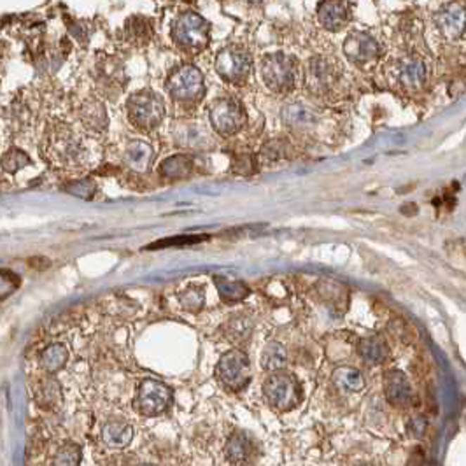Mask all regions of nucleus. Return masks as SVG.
Returning a JSON list of instances; mask_svg holds the SVG:
<instances>
[{
  "mask_svg": "<svg viewBox=\"0 0 466 466\" xmlns=\"http://www.w3.org/2000/svg\"><path fill=\"white\" fill-rule=\"evenodd\" d=\"M42 155L65 170L88 169L93 162V151L86 138L69 124H55L46 131Z\"/></svg>",
  "mask_w": 466,
  "mask_h": 466,
  "instance_id": "1",
  "label": "nucleus"
},
{
  "mask_svg": "<svg viewBox=\"0 0 466 466\" xmlns=\"http://www.w3.org/2000/svg\"><path fill=\"white\" fill-rule=\"evenodd\" d=\"M263 396L266 403L279 412L293 410L304 396L300 380L287 370H273L263 382Z\"/></svg>",
  "mask_w": 466,
  "mask_h": 466,
  "instance_id": "2",
  "label": "nucleus"
},
{
  "mask_svg": "<svg viewBox=\"0 0 466 466\" xmlns=\"http://www.w3.org/2000/svg\"><path fill=\"white\" fill-rule=\"evenodd\" d=\"M128 119L142 131H153L162 124L165 116V105L158 93L151 90H141L131 95L127 102Z\"/></svg>",
  "mask_w": 466,
  "mask_h": 466,
  "instance_id": "3",
  "label": "nucleus"
},
{
  "mask_svg": "<svg viewBox=\"0 0 466 466\" xmlns=\"http://www.w3.org/2000/svg\"><path fill=\"white\" fill-rule=\"evenodd\" d=\"M170 98L181 105H195L205 93L204 74L193 65H184L170 76L167 83Z\"/></svg>",
  "mask_w": 466,
  "mask_h": 466,
  "instance_id": "4",
  "label": "nucleus"
},
{
  "mask_svg": "<svg viewBox=\"0 0 466 466\" xmlns=\"http://www.w3.org/2000/svg\"><path fill=\"white\" fill-rule=\"evenodd\" d=\"M261 77L276 93H290L297 81V63L286 53H270L261 60Z\"/></svg>",
  "mask_w": 466,
  "mask_h": 466,
  "instance_id": "5",
  "label": "nucleus"
},
{
  "mask_svg": "<svg viewBox=\"0 0 466 466\" xmlns=\"http://www.w3.org/2000/svg\"><path fill=\"white\" fill-rule=\"evenodd\" d=\"M172 39L184 51L198 53L209 44V25L197 13H181L172 25Z\"/></svg>",
  "mask_w": 466,
  "mask_h": 466,
  "instance_id": "6",
  "label": "nucleus"
},
{
  "mask_svg": "<svg viewBox=\"0 0 466 466\" xmlns=\"http://www.w3.org/2000/svg\"><path fill=\"white\" fill-rule=\"evenodd\" d=\"M216 377L230 393L244 389L251 379V363L247 354L240 349L226 351L216 365Z\"/></svg>",
  "mask_w": 466,
  "mask_h": 466,
  "instance_id": "7",
  "label": "nucleus"
},
{
  "mask_svg": "<svg viewBox=\"0 0 466 466\" xmlns=\"http://www.w3.org/2000/svg\"><path fill=\"white\" fill-rule=\"evenodd\" d=\"M340 77H342L340 65L337 60L328 58V56H316L304 70L305 88L318 97L328 95L339 84Z\"/></svg>",
  "mask_w": 466,
  "mask_h": 466,
  "instance_id": "8",
  "label": "nucleus"
},
{
  "mask_svg": "<svg viewBox=\"0 0 466 466\" xmlns=\"http://www.w3.org/2000/svg\"><path fill=\"white\" fill-rule=\"evenodd\" d=\"M212 128L218 131L221 137H232L238 134L245 124V109L235 97H221L212 102L211 111H209Z\"/></svg>",
  "mask_w": 466,
  "mask_h": 466,
  "instance_id": "9",
  "label": "nucleus"
},
{
  "mask_svg": "<svg viewBox=\"0 0 466 466\" xmlns=\"http://www.w3.org/2000/svg\"><path fill=\"white\" fill-rule=\"evenodd\" d=\"M170 403H172V391L167 384L156 379H144L138 384L134 407L141 415L156 418L163 414Z\"/></svg>",
  "mask_w": 466,
  "mask_h": 466,
  "instance_id": "10",
  "label": "nucleus"
},
{
  "mask_svg": "<svg viewBox=\"0 0 466 466\" xmlns=\"http://www.w3.org/2000/svg\"><path fill=\"white\" fill-rule=\"evenodd\" d=\"M251 67V56L244 48H238V46H230V48L223 49L216 58V72L223 81L235 84V86H242L247 83Z\"/></svg>",
  "mask_w": 466,
  "mask_h": 466,
  "instance_id": "11",
  "label": "nucleus"
},
{
  "mask_svg": "<svg viewBox=\"0 0 466 466\" xmlns=\"http://www.w3.org/2000/svg\"><path fill=\"white\" fill-rule=\"evenodd\" d=\"M344 55L352 63H368L373 62L380 55L379 42L366 32H352L344 42Z\"/></svg>",
  "mask_w": 466,
  "mask_h": 466,
  "instance_id": "12",
  "label": "nucleus"
},
{
  "mask_svg": "<svg viewBox=\"0 0 466 466\" xmlns=\"http://www.w3.org/2000/svg\"><path fill=\"white\" fill-rule=\"evenodd\" d=\"M435 23L447 41H460L465 34V7L460 2L446 4L435 14Z\"/></svg>",
  "mask_w": 466,
  "mask_h": 466,
  "instance_id": "13",
  "label": "nucleus"
},
{
  "mask_svg": "<svg viewBox=\"0 0 466 466\" xmlns=\"http://www.w3.org/2000/svg\"><path fill=\"white\" fill-rule=\"evenodd\" d=\"M384 391H386V398L391 405L394 407L405 408L412 403V387L408 382L407 375L400 370H389L384 373Z\"/></svg>",
  "mask_w": 466,
  "mask_h": 466,
  "instance_id": "14",
  "label": "nucleus"
},
{
  "mask_svg": "<svg viewBox=\"0 0 466 466\" xmlns=\"http://www.w3.org/2000/svg\"><path fill=\"white\" fill-rule=\"evenodd\" d=\"M174 138L179 145L190 149H202L211 144L207 128L198 121H179L174 128Z\"/></svg>",
  "mask_w": 466,
  "mask_h": 466,
  "instance_id": "15",
  "label": "nucleus"
},
{
  "mask_svg": "<svg viewBox=\"0 0 466 466\" xmlns=\"http://www.w3.org/2000/svg\"><path fill=\"white\" fill-rule=\"evenodd\" d=\"M426 76H428V67L418 56H407L396 67V77L400 84L410 90L421 88L426 83Z\"/></svg>",
  "mask_w": 466,
  "mask_h": 466,
  "instance_id": "16",
  "label": "nucleus"
},
{
  "mask_svg": "<svg viewBox=\"0 0 466 466\" xmlns=\"http://www.w3.org/2000/svg\"><path fill=\"white\" fill-rule=\"evenodd\" d=\"M318 20L328 30H340L349 20V6L346 0H323L318 7Z\"/></svg>",
  "mask_w": 466,
  "mask_h": 466,
  "instance_id": "17",
  "label": "nucleus"
},
{
  "mask_svg": "<svg viewBox=\"0 0 466 466\" xmlns=\"http://www.w3.org/2000/svg\"><path fill=\"white\" fill-rule=\"evenodd\" d=\"M153 148L149 142L142 141V138H131L127 142L123 149V162L124 165L130 167L135 172H144L149 169L153 162Z\"/></svg>",
  "mask_w": 466,
  "mask_h": 466,
  "instance_id": "18",
  "label": "nucleus"
},
{
  "mask_svg": "<svg viewBox=\"0 0 466 466\" xmlns=\"http://www.w3.org/2000/svg\"><path fill=\"white\" fill-rule=\"evenodd\" d=\"M318 112L314 109H311L309 105L300 104V102H295L284 108V123L290 128L298 131H309L316 130L318 127Z\"/></svg>",
  "mask_w": 466,
  "mask_h": 466,
  "instance_id": "19",
  "label": "nucleus"
},
{
  "mask_svg": "<svg viewBox=\"0 0 466 466\" xmlns=\"http://www.w3.org/2000/svg\"><path fill=\"white\" fill-rule=\"evenodd\" d=\"M252 456V442L244 432H235L225 444V458L230 465L244 466Z\"/></svg>",
  "mask_w": 466,
  "mask_h": 466,
  "instance_id": "20",
  "label": "nucleus"
},
{
  "mask_svg": "<svg viewBox=\"0 0 466 466\" xmlns=\"http://www.w3.org/2000/svg\"><path fill=\"white\" fill-rule=\"evenodd\" d=\"M131 439H134V428L128 422L112 419V421L105 422L102 428V440L111 449H124L130 446Z\"/></svg>",
  "mask_w": 466,
  "mask_h": 466,
  "instance_id": "21",
  "label": "nucleus"
},
{
  "mask_svg": "<svg viewBox=\"0 0 466 466\" xmlns=\"http://www.w3.org/2000/svg\"><path fill=\"white\" fill-rule=\"evenodd\" d=\"M358 354L361 356V359L366 365H380V363H384L387 359L389 347H387L386 340H384L382 337L372 335L359 340Z\"/></svg>",
  "mask_w": 466,
  "mask_h": 466,
  "instance_id": "22",
  "label": "nucleus"
},
{
  "mask_svg": "<svg viewBox=\"0 0 466 466\" xmlns=\"http://www.w3.org/2000/svg\"><path fill=\"white\" fill-rule=\"evenodd\" d=\"M81 123L91 131H102L108 128V112L101 101H88L81 105Z\"/></svg>",
  "mask_w": 466,
  "mask_h": 466,
  "instance_id": "23",
  "label": "nucleus"
},
{
  "mask_svg": "<svg viewBox=\"0 0 466 466\" xmlns=\"http://www.w3.org/2000/svg\"><path fill=\"white\" fill-rule=\"evenodd\" d=\"M252 333V321L249 316L238 314L233 316L230 321L223 325V335L228 342L233 344H245Z\"/></svg>",
  "mask_w": 466,
  "mask_h": 466,
  "instance_id": "24",
  "label": "nucleus"
},
{
  "mask_svg": "<svg viewBox=\"0 0 466 466\" xmlns=\"http://www.w3.org/2000/svg\"><path fill=\"white\" fill-rule=\"evenodd\" d=\"M216 287H218V293L226 304H237L242 302L249 295V287L245 286V283L242 280H233L230 277L218 276L214 277Z\"/></svg>",
  "mask_w": 466,
  "mask_h": 466,
  "instance_id": "25",
  "label": "nucleus"
},
{
  "mask_svg": "<svg viewBox=\"0 0 466 466\" xmlns=\"http://www.w3.org/2000/svg\"><path fill=\"white\" fill-rule=\"evenodd\" d=\"M191 169H193V162H191L190 156L176 155L170 156V158H167L165 162L162 163V167H160V174H162L165 179L177 181L190 176Z\"/></svg>",
  "mask_w": 466,
  "mask_h": 466,
  "instance_id": "26",
  "label": "nucleus"
},
{
  "mask_svg": "<svg viewBox=\"0 0 466 466\" xmlns=\"http://www.w3.org/2000/svg\"><path fill=\"white\" fill-rule=\"evenodd\" d=\"M287 363V352L284 349L283 344L273 342L270 340L268 344L265 346L261 354V366L268 372H273V370H280L284 368Z\"/></svg>",
  "mask_w": 466,
  "mask_h": 466,
  "instance_id": "27",
  "label": "nucleus"
},
{
  "mask_svg": "<svg viewBox=\"0 0 466 466\" xmlns=\"http://www.w3.org/2000/svg\"><path fill=\"white\" fill-rule=\"evenodd\" d=\"M67 359H69V352H67L65 346H62V344H51V346L46 347L44 352H42L41 365L46 372L53 373L62 370L63 366H65Z\"/></svg>",
  "mask_w": 466,
  "mask_h": 466,
  "instance_id": "28",
  "label": "nucleus"
},
{
  "mask_svg": "<svg viewBox=\"0 0 466 466\" xmlns=\"http://www.w3.org/2000/svg\"><path fill=\"white\" fill-rule=\"evenodd\" d=\"M332 380L339 387L347 391H361L365 387V379H363L361 372L351 366H340L333 372Z\"/></svg>",
  "mask_w": 466,
  "mask_h": 466,
  "instance_id": "29",
  "label": "nucleus"
},
{
  "mask_svg": "<svg viewBox=\"0 0 466 466\" xmlns=\"http://www.w3.org/2000/svg\"><path fill=\"white\" fill-rule=\"evenodd\" d=\"M179 302L188 312H200L205 304V290L202 286H190L179 295Z\"/></svg>",
  "mask_w": 466,
  "mask_h": 466,
  "instance_id": "30",
  "label": "nucleus"
},
{
  "mask_svg": "<svg viewBox=\"0 0 466 466\" xmlns=\"http://www.w3.org/2000/svg\"><path fill=\"white\" fill-rule=\"evenodd\" d=\"M81 458H83L81 447L76 446V444L69 442L65 444V446L60 447L55 460H53V466H79Z\"/></svg>",
  "mask_w": 466,
  "mask_h": 466,
  "instance_id": "31",
  "label": "nucleus"
},
{
  "mask_svg": "<svg viewBox=\"0 0 466 466\" xmlns=\"http://www.w3.org/2000/svg\"><path fill=\"white\" fill-rule=\"evenodd\" d=\"M0 163H2L4 170L13 174L18 172L20 169H23V167H27L28 163H30V156L25 151H21V149H11V151H7L6 155L2 156Z\"/></svg>",
  "mask_w": 466,
  "mask_h": 466,
  "instance_id": "32",
  "label": "nucleus"
},
{
  "mask_svg": "<svg viewBox=\"0 0 466 466\" xmlns=\"http://www.w3.org/2000/svg\"><path fill=\"white\" fill-rule=\"evenodd\" d=\"M127 30L130 34L131 41H138V42H148L149 37H151V23L144 18H134L130 23L127 25Z\"/></svg>",
  "mask_w": 466,
  "mask_h": 466,
  "instance_id": "33",
  "label": "nucleus"
},
{
  "mask_svg": "<svg viewBox=\"0 0 466 466\" xmlns=\"http://www.w3.org/2000/svg\"><path fill=\"white\" fill-rule=\"evenodd\" d=\"M205 235H191V237H176V238H167V240H158L156 244L149 245L145 249H160V247H170V245H188V244H197V242L205 240Z\"/></svg>",
  "mask_w": 466,
  "mask_h": 466,
  "instance_id": "34",
  "label": "nucleus"
},
{
  "mask_svg": "<svg viewBox=\"0 0 466 466\" xmlns=\"http://www.w3.org/2000/svg\"><path fill=\"white\" fill-rule=\"evenodd\" d=\"M67 191L72 195H76V197H83V198H90L91 195L95 193V184L91 183V181H76V183L70 184L69 188H67Z\"/></svg>",
  "mask_w": 466,
  "mask_h": 466,
  "instance_id": "35",
  "label": "nucleus"
},
{
  "mask_svg": "<svg viewBox=\"0 0 466 466\" xmlns=\"http://www.w3.org/2000/svg\"><path fill=\"white\" fill-rule=\"evenodd\" d=\"M405 466H425V453H422L421 447H415V449L412 451Z\"/></svg>",
  "mask_w": 466,
  "mask_h": 466,
  "instance_id": "36",
  "label": "nucleus"
},
{
  "mask_svg": "<svg viewBox=\"0 0 466 466\" xmlns=\"http://www.w3.org/2000/svg\"><path fill=\"white\" fill-rule=\"evenodd\" d=\"M138 466H155V465H138Z\"/></svg>",
  "mask_w": 466,
  "mask_h": 466,
  "instance_id": "37",
  "label": "nucleus"
},
{
  "mask_svg": "<svg viewBox=\"0 0 466 466\" xmlns=\"http://www.w3.org/2000/svg\"><path fill=\"white\" fill-rule=\"evenodd\" d=\"M363 466H372V465H363Z\"/></svg>",
  "mask_w": 466,
  "mask_h": 466,
  "instance_id": "38",
  "label": "nucleus"
}]
</instances>
